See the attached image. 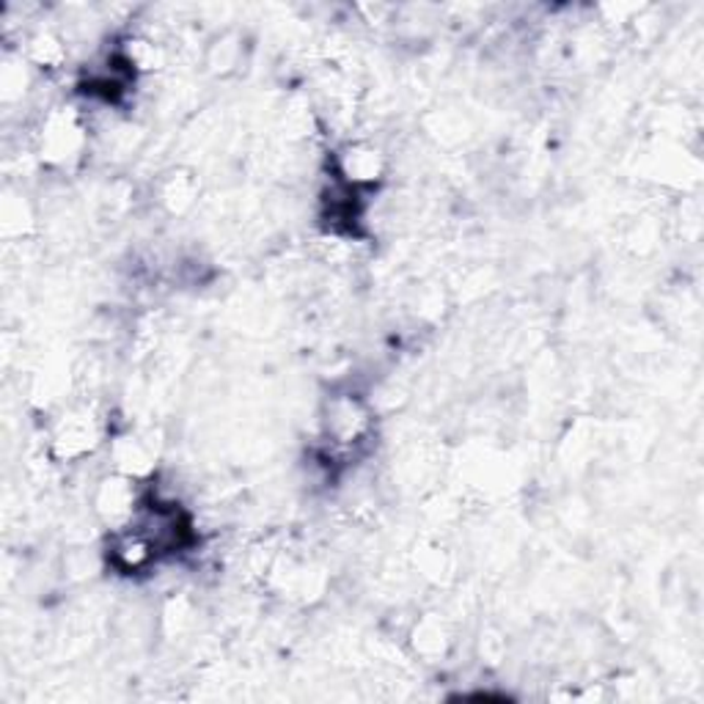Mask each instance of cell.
<instances>
[{"mask_svg":"<svg viewBox=\"0 0 704 704\" xmlns=\"http://www.w3.org/2000/svg\"><path fill=\"white\" fill-rule=\"evenodd\" d=\"M141 501L136 499L133 481L129 479H108L102 481L100 493H97V512L113 526L124 528L129 520H136Z\"/></svg>","mask_w":704,"mask_h":704,"instance_id":"obj_1","label":"cell"},{"mask_svg":"<svg viewBox=\"0 0 704 704\" xmlns=\"http://www.w3.org/2000/svg\"><path fill=\"white\" fill-rule=\"evenodd\" d=\"M339 174L344 179V185H352V188L375 183L382 174L380 152L372 147H361V143L344 149V154H339Z\"/></svg>","mask_w":704,"mask_h":704,"instance_id":"obj_2","label":"cell"},{"mask_svg":"<svg viewBox=\"0 0 704 704\" xmlns=\"http://www.w3.org/2000/svg\"><path fill=\"white\" fill-rule=\"evenodd\" d=\"M366 432V413L355 400H339L334 402L328 416V435H334V443L339 447H350L359 443Z\"/></svg>","mask_w":704,"mask_h":704,"instance_id":"obj_3","label":"cell"}]
</instances>
